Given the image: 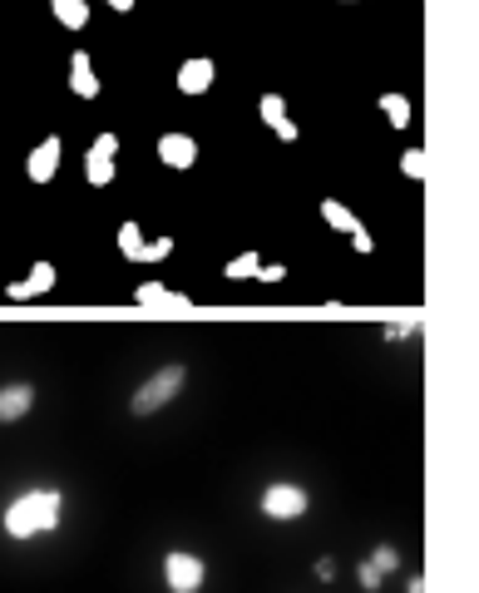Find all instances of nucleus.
I'll return each mask as SVG.
<instances>
[{
    "label": "nucleus",
    "instance_id": "12",
    "mask_svg": "<svg viewBox=\"0 0 479 593\" xmlns=\"http://www.w3.org/2000/svg\"><path fill=\"white\" fill-rule=\"evenodd\" d=\"M159 159L168 164V169H193L198 144H193L188 134H163V139H159Z\"/></svg>",
    "mask_w": 479,
    "mask_h": 593
},
{
    "label": "nucleus",
    "instance_id": "13",
    "mask_svg": "<svg viewBox=\"0 0 479 593\" xmlns=\"http://www.w3.org/2000/svg\"><path fill=\"white\" fill-rule=\"evenodd\" d=\"M70 89H75L80 99H99V75H94V65H89L84 50L70 55Z\"/></svg>",
    "mask_w": 479,
    "mask_h": 593
},
{
    "label": "nucleus",
    "instance_id": "21",
    "mask_svg": "<svg viewBox=\"0 0 479 593\" xmlns=\"http://www.w3.org/2000/svg\"><path fill=\"white\" fill-rule=\"evenodd\" d=\"M356 579H361V589H366V593H376V589H381V584H386V579H381V574L371 569V559H366V564L356 569Z\"/></svg>",
    "mask_w": 479,
    "mask_h": 593
},
{
    "label": "nucleus",
    "instance_id": "8",
    "mask_svg": "<svg viewBox=\"0 0 479 593\" xmlns=\"http://www.w3.org/2000/svg\"><path fill=\"white\" fill-rule=\"evenodd\" d=\"M60 154H65V144H60L55 134H45V144H35L30 159H25V178H30V183H50V178L60 173Z\"/></svg>",
    "mask_w": 479,
    "mask_h": 593
},
{
    "label": "nucleus",
    "instance_id": "24",
    "mask_svg": "<svg viewBox=\"0 0 479 593\" xmlns=\"http://www.w3.org/2000/svg\"><path fill=\"white\" fill-rule=\"evenodd\" d=\"M257 277H262V282H282V277H287V267H277V262H262V267H257Z\"/></svg>",
    "mask_w": 479,
    "mask_h": 593
},
{
    "label": "nucleus",
    "instance_id": "11",
    "mask_svg": "<svg viewBox=\"0 0 479 593\" xmlns=\"http://www.w3.org/2000/svg\"><path fill=\"white\" fill-rule=\"evenodd\" d=\"M134 302H139V307H149V312H193V302H188V297H178V292H168L163 282H144V287L134 292Z\"/></svg>",
    "mask_w": 479,
    "mask_h": 593
},
{
    "label": "nucleus",
    "instance_id": "27",
    "mask_svg": "<svg viewBox=\"0 0 479 593\" xmlns=\"http://www.w3.org/2000/svg\"><path fill=\"white\" fill-rule=\"evenodd\" d=\"M104 5H109V10H119V15H124V10H134V0H104Z\"/></svg>",
    "mask_w": 479,
    "mask_h": 593
},
{
    "label": "nucleus",
    "instance_id": "25",
    "mask_svg": "<svg viewBox=\"0 0 479 593\" xmlns=\"http://www.w3.org/2000/svg\"><path fill=\"white\" fill-rule=\"evenodd\" d=\"M272 134H277V139H282V144H297V139H302V129H297V124H292V119H287V124H282V129H272Z\"/></svg>",
    "mask_w": 479,
    "mask_h": 593
},
{
    "label": "nucleus",
    "instance_id": "28",
    "mask_svg": "<svg viewBox=\"0 0 479 593\" xmlns=\"http://www.w3.org/2000/svg\"><path fill=\"white\" fill-rule=\"evenodd\" d=\"M410 593H425V579H410Z\"/></svg>",
    "mask_w": 479,
    "mask_h": 593
},
{
    "label": "nucleus",
    "instance_id": "17",
    "mask_svg": "<svg viewBox=\"0 0 479 593\" xmlns=\"http://www.w3.org/2000/svg\"><path fill=\"white\" fill-rule=\"evenodd\" d=\"M381 109H386V119H391L396 129L410 124V99H405V94H381Z\"/></svg>",
    "mask_w": 479,
    "mask_h": 593
},
{
    "label": "nucleus",
    "instance_id": "14",
    "mask_svg": "<svg viewBox=\"0 0 479 593\" xmlns=\"http://www.w3.org/2000/svg\"><path fill=\"white\" fill-rule=\"evenodd\" d=\"M321 218H326L336 233H356V228H361V218H356L341 198H321Z\"/></svg>",
    "mask_w": 479,
    "mask_h": 593
},
{
    "label": "nucleus",
    "instance_id": "2",
    "mask_svg": "<svg viewBox=\"0 0 479 593\" xmlns=\"http://www.w3.org/2000/svg\"><path fill=\"white\" fill-rule=\"evenodd\" d=\"M183 381H188V371L173 361V366H163V371H154L139 391H134V401H129V411L134 416H154V411H163L178 391H183Z\"/></svg>",
    "mask_w": 479,
    "mask_h": 593
},
{
    "label": "nucleus",
    "instance_id": "6",
    "mask_svg": "<svg viewBox=\"0 0 479 593\" xmlns=\"http://www.w3.org/2000/svg\"><path fill=\"white\" fill-rule=\"evenodd\" d=\"M114 154H119V139H114V134H99L94 149L84 154V178H89L94 188H109V183H114Z\"/></svg>",
    "mask_w": 479,
    "mask_h": 593
},
{
    "label": "nucleus",
    "instance_id": "10",
    "mask_svg": "<svg viewBox=\"0 0 479 593\" xmlns=\"http://www.w3.org/2000/svg\"><path fill=\"white\" fill-rule=\"evenodd\" d=\"M213 80H218V65L208 60V55H198V60H183V70H178V89L183 94H208L213 89Z\"/></svg>",
    "mask_w": 479,
    "mask_h": 593
},
{
    "label": "nucleus",
    "instance_id": "7",
    "mask_svg": "<svg viewBox=\"0 0 479 593\" xmlns=\"http://www.w3.org/2000/svg\"><path fill=\"white\" fill-rule=\"evenodd\" d=\"M55 277H60V272H55V262H45V257H40V262H35L20 282H10V287H5V297H10V302H35V297H45V292L55 287Z\"/></svg>",
    "mask_w": 479,
    "mask_h": 593
},
{
    "label": "nucleus",
    "instance_id": "1",
    "mask_svg": "<svg viewBox=\"0 0 479 593\" xmlns=\"http://www.w3.org/2000/svg\"><path fill=\"white\" fill-rule=\"evenodd\" d=\"M60 524V490H25L5 509V534L10 539H35Z\"/></svg>",
    "mask_w": 479,
    "mask_h": 593
},
{
    "label": "nucleus",
    "instance_id": "20",
    "mask_svg": "<svg viewBox=\"0 0 479 593\" xmlns=\"http://www.w3.org/2000/svg\"><path fill=\"white\" fill-rule=\"evenodd\" d=\"M400 169H405V178H425V169H430V159H425V149H405V159H400Z\"/></svg>",
    "mask_w": 479,
    "mask_h": 593
},
{
    "label": "nucleus",
    "instance_id": "23",
    "mask_svg": "<svg viewBox=\"0 0 479 593\" xmlns=\"http://www.w3.org/2000/svg\"><path fill=\"white\" fill-rule=\"evenodd\" d=\"M351 248H356V253H371V248H376V238H371L366 228H356V233H351Z\"/></svg>",
    "mask_w": 479,
    "mask_h": 593
},
{
    "label": "nucleus",
    "instance_id": "15",
    "mask_svg": "<svg viewBox=\"0 0 479 593\" xmlns=\"http://www.w3.org/2000/svg\"><path fill=\"white\" fill-rule=\"evenodd\" d=\"M50 10H55V20H60L65 30H84V25H89V5H84V0H50Z\"/></svg>",
    "mask_w": 479,
    "mask_h": 593
},
{
    "label": "nucleus",
    "instance_id": "26",
    "mask_svg": "<svg viewBox=\"0 0 479 593\" xmlns=\"http://www.w3.org/2000/svg\"><path fill=\"white\" fill-rule=\"evenodd\" d=\"M317 579H321V584H326V579H336V564H331V559H317Z\"/></svg>",
    "mask_w": 479,
    "mask_h": 593
},
{
    "label": "nucleus",
    "instance_id": "22",
    "mask_svg": "<svg viewBox=\"0 0 479 593\" xmlns=\"http://www.w3.org/2000/svg\"><path fill=\"white\" fill-rule=\"evenodd\" d=\"M415 322H420V312H410L405 322H396V327H386V341H405V332H410Z\"/></svg>",
    "mask_w": 479,
    "mask_h": 593
},
{
    "label": "nucleus",
    "instance_id": "3",
    "mask_svg": "<svg viewBox=\"0 0 479 593\" xmlns=\"http://www.w3.org/2000/svg\"><path fill=\"white\" fill-rule=\"evenodd\" d=\"M307 505H312V495H307L302 485L277 480V485H267V490H262V514H267V519H302Z\"/></svg>",
    "mask_w": 479,
    "mask_h": 593
},
{
    "label": "nucleus",
    "instance_id": "18",
    "mask_svg": "<svg viewBox=\"0 0 479 593\" xmlns=\"http://www.w3.org/2000/svg\"><path fill=\"white\" fill-rule=\"evenodd\" d=\"M257 267H262L257 253H242V257H233V262L223 267V277H233V282H238V277H257Z\"/></svg>",
    "mask_w": 479,
    "mask_h": 593
},
{
    "label": "nucleus",
    "instance_id": "5",
    "mask_svg": "<svg viewBox=\"0 0 479 593\" xmlns=\"http://www.w3.org/2000/svg\"><path fill=\"white\" fill-rule=\"evenodd\" d=\"M114 243H119V253L129 257V262H163V257L173 253V238H154V243H149V238L139 233V223H124Z\"/></svg>",
    "mask_w": 479,
    "mask_h": 593
},
{
    "label": "nucleus",
    "instance_id": "9",
    "mask_svg": "<svg viewBox=\"0 0 479 593\" xmlns=\"http://www.w3.org/2000/svg\"><path fill=\"white\" fill-rule=\"evenodd\" d=\"M30 406H35V386L30 381H10V386H0V421H25L30 416Z\"/></svg>",
    "mask_w": 479,
    "mask_h": 593
},
{
    "label": "nucleus",
    "instance_id": "4",
    "mask_svg": "<svg viewBox=\"0 0 479 593\" xmlns=\"http://www.w3.org/2000/svg\"><path fill=\"white\" fill-rule=\"evenodd\" d=\"M203 559L198 554H183V549H173L168 559H163V584L173 593H198L203 589Z\"/></svg>",
    "mask_w": 479,
    "mask_h": 593
},
{
    "label": "nucleus",
    "instance_id": "16",
    "mask_svg": "<svg viewBox=\"0 0 479 593\" xmlns=\"http://www.w3.org/2000/svg\"><path fill=\"white\" fill-rule=\"evenodd\" d=\"M262 124L267 129H282L287 124V99L282 94H262Z\"/></svg>",
    "mask_w": 479,
    "mask_h": 593
},
{
    "label": "nucleus",
    "instance_id": "19",
    "mask_svg": "<svg viewBox=\"0 0 479 593\" xmlns=\"http://www.w3.org/2000/svg\"><path fill=\"white\" fill-rule=\"evenodd\" d=\"M371 569H376L381 579H386V574H396V569H400V554L391 549V544H381V549L371 554Z\"/></svg>",
    "mask_w": 479,
    "mask_h": 593
}]
</instances>
